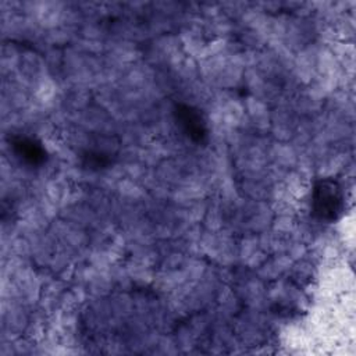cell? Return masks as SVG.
<instances>
[{
	"instance_id": "277c9868",
	"label": "cell",
	"mask_w": 356,
	"mask_h": 356,
	"mask_svg": "<svg viewBox=\"0 0 356 356\" xmlns=\"http://www.w3.org/2000/svg\"><path fill=\"white\" fill-rule=\"evenodd\" d=\"M108 163H110V157L103 152H88L85 154V164L90 168H103Z\"/></svg>"
},
{
	"instance_id": "3957f363",
	"label": "cell",
	"mask_w": 356,
	"mask_h": 356,
	"mask_svg": "<svg viewBox=\"0 0 356 356\" xmlns=\"http://www.w3.org/2000/svg\"><path fill=\"white\" fill-rule=\"evenodd\" d=\"M13 147L17 156L28 164H40L46 159L44 147L32 138L19 136L13 140Z\"/></svg>"
},
{
	"instance_id": "7a4b0ae2",
	"label": "cell",
	"mask_w": 356,
	"mask_h": 356,
	"mask_svg": "<svg viewBox=\"0 0 356 356\" xmlns=\"http://www.w3.org/2000/svg\"><path fill=\"white\" fill-rule=\"evenodd\" d=\"M175 117L188 138L195 142H202L206 138L207 128L199 110L188 104H178L175 107Z\"/></svg>"
},
{
	"instance_id": "6da1fadb",
	"label": "cell",
	"mask_w": 356,
	"mask_h": 356,
	"mask_svg": "<svg viewBox=\"0 0 356 356\" xmlns=\"http://www.w3.org/2000/svg\"><path fill=\"white\" fill-rule=\"evenodd\" d=\"M343 192L335 179H320L312 192V209L317 218L334 221L343 211Z\"/></svg>"
}]
</instances>
